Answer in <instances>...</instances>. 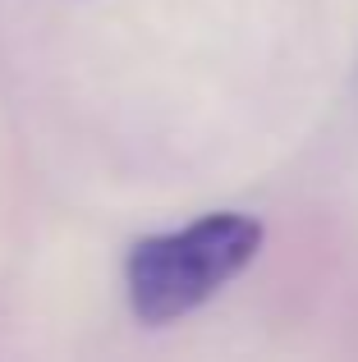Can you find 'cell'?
<instances>
[{"label":"cell","instance_id":"6da1fadb","mask_svg":"<svg viewBox=\"0 0 358 362\" xmlns=\"http://www.w3.org/2000/svg\"><path fill=\"white\" fill-rule=\"evenodd\" d=\"M262 247V225L216 211L175 234L138 239L125 262V293L143 326H171L225 289Z\"/></svg>","mask_w":358,"mask_h":362}]
</instances>
